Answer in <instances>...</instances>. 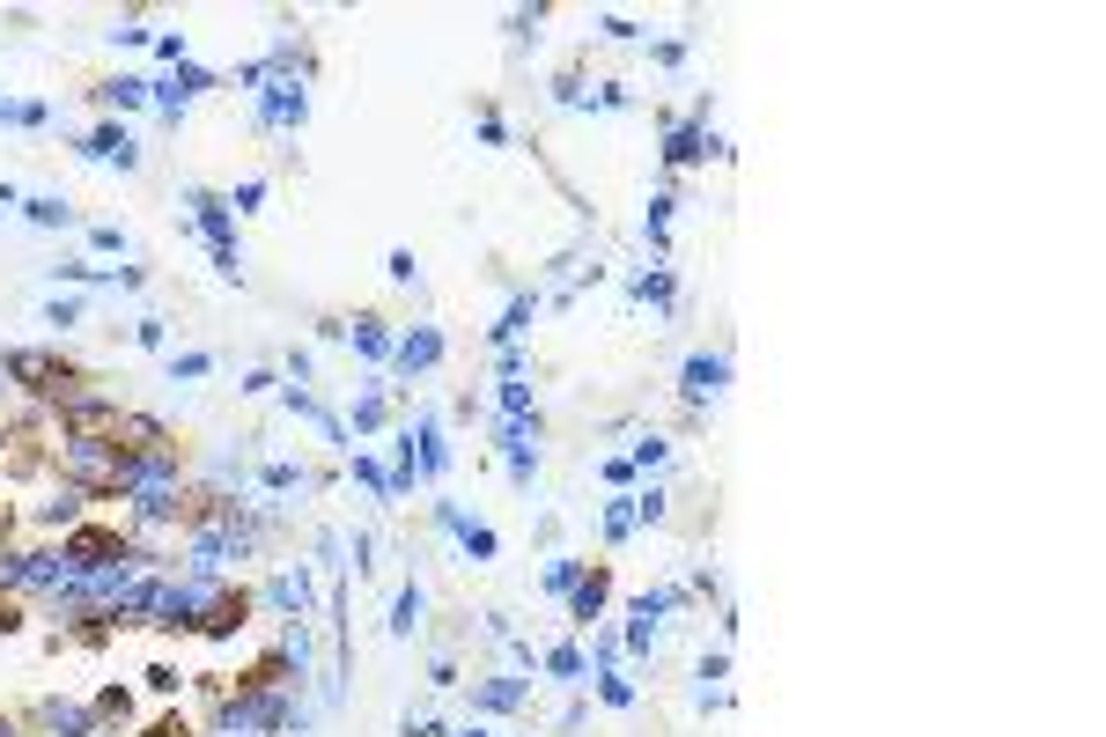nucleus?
Returning <instances> with one entry per match:
<instances>
[{"instance_id": "14", "label": "nucleus", "mask_w": 1106, "mask_h": 737, "mask_svg": "<svg viewBox=\"0 0 1106 737\" xmlns=\"http://www.w3.org/2000/svg\"><path fill=\"white\" fill-rule=\"evenodd\" d=\"M532 701V679H472V715H516Z\"/></svg>"}, {"instance_id": "4", "label": "nucleus", "mask_w": 1106, "mask_h": 737, "mask_svg": "<svg viewBox=\"0 0 1106 737\" xmlns=\"http://www.w3.org/2000/svg\"><path fill=\"white\" fill-rule=\"evenodd\" d=\"M74 155H81V163H111V170H141V147H133V133H125L119 119L74 133Z\"/></svg>"}, {"instance_id": "46", "label": "nucleus", "mask_w": 1106, "mask_h": 737, "mask_svg": "<svg viewBox=\"0 0 1106 737\" xmlns=\"http://www.w3.org/2000/svg\"><path fill=\"white\" fill-rule=\"evenodd\" d=\"M15 125H52V103H37V97L15 103Z\"/></svg>"}, {"instance_id": "25", "label": "nucleus", "mask_w": 1106, "mask_h": 737, "mask_svg": "<svg viewBox=\"0 0 1106 737\" xmlns=\"http://www.w3.org/2000/svg\"><path fill=\"white\" fill-rule=\"evenodd\" d=\"M679 597H687V590H679V583H664V590H642L635 605H627V619H642V627H664V613H671Z\"/></svg>"}, {"instance_id": "15", "label": "nucleus", "mask_w": 1106, "mask_h": 737, "mask_svg": "<svg viewBox=\"0 0 1106 737\" xmlns=\"http://www.w3.org/2000/svg\"><path fill=\"white\" fill-rule=\"evenodd\" d=\"M642 302V310H657V318H671L679 310V280H671V266H649V273H635V288H627Z\"/></svg>"}, {"instance_id": "22", "label": "nucleus", "mask_w": 1106, "mask_h": 737, "mask_svg": "<svg viewBox=\"0 0 1106 737\" xmlns=\"http://www.w3.org/2000/svg\"><path fill=\"white\" fill-rule=\"evenodd\" d=\"M354 480L369 487V502H392V472H384V458L369 442H354Z\"/></svg>"}, {"instance_id": "51", "label": "nucleus", "mask_w": 1106, "mask_h": 737, "mask_svg": "<svg viewBox=\"0 0 1106 737\" xmlns=\"http://www.w3.org/2000/svg\"><path fill=\"white\" fill-rule=\"evenodd\" d=\"M8 207H23V193H15V185H0V215H8Z\"/></svg>"}, {"instance_id": "11", "label": "nucleus", "mask_w": 1106, "mask_h": 737, "mask_svg": "<svg viewBox=\"0 0 1106 737\" xmlns=\"http://www.w3.org/2000/svg\"><path fill=\"white\" fill-rule=\"evenodd\" d=\"M384 420H392V384H384V376H369L362 392L347 398V436H376Z\"/></svg>"}, {"instance_id": "34", "label": "nucleus", "mask_w": 1106, "mask_h": 737, "mask_svg": "<svg viewBox=\"0 0 1106 737\" xmlns=\"http://www.w3.org/2000/svg\"><path fill=\"white\" fill-rule=\"evenodd\" d=\"M598 37H613V45H635V37H649V30H642L635 15H598Z\"/></svg>"}, {"instance_id": "32", "label": "nucleus", "mask_w": 1106, "mask_h": 737, "mask_svg": "<svg viewBox=\"0 0 1106 737\" xmlns=\"http://www.w3.org/2000/svg\"><path fill=\"white\" fill-rule=\"evenodd\" d=\"M671 516V494L664 487H635V524H664Z\"/></svg>"}, {"instance_id": "50", "label": "nucleus", "mask_w": 1106, "mask_h": 737, "mask_svg": "<svg viewBox=\"0 0 1106 737\" xmlns=\"http://www.w3.org/2000/svg\"><path fill=\"white\" fill-rule=\"evenodd\" d=\"M406 737H450V730H442L436 715H414V723H406Z\"/></svg>"}, {"instance_id": "37", "label": "nucleus", "mask_w": 1106, "mask_h": 737, "mask_svg": "<svg viewBox=\"0 0 1106 737\" xmlns=\"http://www.w3.org/2000/svg\"><path fill=\"white\" fill-rule=\"evenodd\" d=\"M141 679H147V693H177V686H185V671H177V663H147Z\"/></svg>"}, {"instance_id": "40", "label": "nucleus", "mask_w": 1106, "mask_h": 737, "mask_svg": "<svg viewBox=\"0 0 1106 737\" xmlns=\"http://www.w3.org/2000/svg\"><path fill=\"white\" fill-rule=\"evenodd\" d=\"M155 52H163L171 67H185V59H193V45H185V30H163V37H155Z\"/></svg>"}, {"instance_id": "3", "label": "nucleus", "mask_w": 1106, "mask_h": 737, "mask_svg": "<svg viewBox=\"0 0 1106 737\" xmlns=\"http://www.w3.org/2000/svg\"><path fill=\"white\" fill-rule=\"evenodd\" d=\"M494 450H502L510 487H532V480H539V414L532 420H502V428H494Z\"/></svg>"}, {"instance_id": "52", "label": "nucleus", "mask_w": 1106, "mask_h": 737, "mask_svg": "<svg viewBox=\"0 0 1106 737\" xmlns=\"http://www.w3.org/2000/svg\"><path fill=\"white\" fill-rule=\"evenodd\" d=\"M0 125H15V103H0Z\"/></svg>"}, {"instance_id": "10", "label": "nucleus", "mask_w": 1106, "mask_h": 737, "mask_svg": "<svg viewBox=\"0 0 1106 737\" xmlns=\"http://www.w3.org/2000/svg\"><path fill=\"white\" fill-rule=\"evenodd\" d=\"M406 436H414L420 480H442V472H450V436H442V414H414V420H406Z\"/></svg>"}, {"instance_id": "28", "label": "nucleus", "mask_w": 1106, "mask_h": 737, "mask_svg": "<svg viewBox=\"0 0 1106 737\" xmlns=\"http://www.w3.org/2000/svg\"><path fill=\"white\" fill-rule=\"evenodd\" d=\"M259 487H266V494H295V487H310V472L288 465V458H273V465H259Z\"/></svg>"}, {"instance_id": "39", "label": "nucleus", "mask_w": 1106, "mask_h": 737, "mask_svg": "<svg viewBox=\"0 0 1106 737\" xmlns=\"http://www.w3.org/2000/svg\"><path fill=\"white\" fill-rule=\"evenodd\" d=\"M45 318L59 324V332H67V324H81V295H52V310H45Z\"/></svg>"}, {"instance_id": "17", "label": "nucleus", "mask_w": 1106, "mask_h": 737, "mask_svg": "<svg viewBox=\"0 0 1106 737\" xmlns=\"http://www.w3.org/2000/svg\"><path fill=\"white\" fill-rule=\"evenodd\" d=\"M15 215H23L30 229H74V207H67L59 193H23V207H15Z\"/></svg>"}, {"instance_id": "24", "label": "nucleus", "mask_w": 1106, "mask_h": 737, "mask_svg": "<svg viewBox=\"0 0 1106 737\" xmlns=\"http://www.w3.org/2000/svg\"><path fill=\"white\" fill-rule=\"evenodd\" d=\"M494 406H502V420H532V414H539L524 376H494Z\"/></svg>"}, {"instance_id": "16", "label": "nucleus", "mask_w": 1106, "mask_h": 737, "mask_svg": "<svg viewBox=\"0 0 1106 737\" xmlns=\"http://www.w3.org/2000/svg\"><path fill=\"white\" fill-rule=\"evenodd\" d=\"M539 671H554L561 686H590V657L576 649V641H554V649H539Z\"/></svg>"}, {"instance_id": "7", "label": "nucleus", "mask_w": 1106, "mask_h": 737, "mask_svg": "<svg viewBox=\"0 0 1106 737\" xmlns=\"http://www.w3.org/2000/svg\"><path fill=\"white\" fill-rule=\"evenodd\" d=\"M332 340H347V346H354V354H362L369 369H384V362H392V340H398V332H392L384 318H376V310H362V318L332 324Z\"/></svg>"}, {"instance_id": "44", "label": "nucleus", "mask_w": 1106, "mask_h": 737, "mask_svg": "<svg viewBox=\"0 0 1106 737\" xmlns=\"http://www.w3.org/2000/svg\"><path fill=\"white\" fill-rule=\"evenodd\" d=\"M141 737H193V723H185V715H155Z\"/></svg>"}, {"instance_id": "41", "label": "nucleus", "mask_w": 1106, "mask_h": 737, "mask_svg": "<svg viewBox=\"0 0 1106 737\" xmlns=\"http://www.w3.org/2000/svg\"><path fill=\"white\" fill-rule=\"evenodd\" d=\"M598 472H605V487H620V494H627V487H635V480H642V472L627 465V458H605V465H598Z\"/></svg>"}, {"instance_id": "36", "label": "nucleus", "mask_w": 1106, "mask_h": 737, "mask_svg": "<svg viewBox=\"0 0 1106 737\" xmlns=\"http://www.w3.org/2000/svg\"><path fill=\"white\" fill-rule=\"evenodd\" d=\"M472 125H480V141H488V147H510V125H502L494 103H480V119H472Z\"/></svg>"}, {"instance_id": "31", "label": "nucleus", "mask_w": 1106, "mask_h": 737, "mask_svg": "<svg viewBox=\"0 0 1106 737\" xmlns=\"http://www.w3.org/2000/svg\"><path fill=\"white\" fill-rule=\"evenodd\" d=\"M384 273H392L398 288H420V258H414L406 244H392V251H384Z\"/></svg>"}, {"instance_id": "27", "label": "nucleus", "mask_w": 1106, "mask_h": 737, "mask_svg": "<svg viewBox=\"0 0 1106 737\" xmlns=\"http://www.w3.org/2000/svg\"><path fill=\"white\" fill-rule=\"evenodd\" d=\"M420 613H428V597H420V590L406 583V590H398V605H392V635H398V641H406V635H420Z\"/></svg>"}, {"instance_id": "30", "label": "nucleus", "mask_w": 1106, "mask_h": 737, "mask_svg": "<svg viewBox=\"0 0 1106 737\" xmlns=\"http://www.w3.org/2000/svg\"><path fill=\"white\" fill-rule=\"evenodd\" d=\"M221 199H229V215H259V207H266V177H244V185H229Z\"/></svg>"}, {"instance_id": "2", "label": "nucleus", "mask_w": 1106, "mask_h": 737, "mask_svg": "<svg viewBox=\"0 0 1106 737\" xmlns=\"http://www.w3.org/2000/svg\"><path fill=\"white\" fill-rule=\"evenodd\" d=\"M185 207H193V229L207 237V251H215V273L221 280H244V251H237V215H229V199H221L215 185H185Z\"/></svg>"}, {"instance_id": "19", "label": "nucleus", "mask_w": 1106, "mask_h": 737, "mask_svg": "<svg viewBox=\"0 0 1106 737\" xmlns=\"http://www.w3.org/2000/svg\"><path fill=\"white\" fill-rule=\"evenodd\" d=\"M590 693H598L605 708H620V715H627V708L642 701V693H635V679H627L620 663H605V671H590Z\"/></svg>"}, {"instance_id": "49", "label": "nucleus", "mask_w": 1106, "mask_h": 737, "mask_svg": "<svg viewBox=\"0 0 1106 737\" xmlns=\"http://www.w3.org/2000/svg\"><path fill=\"white\" fill-rule=\"evenodd\" d=\"M0 635H23V605L15 597H0Z\"/></svg>"}, {"instance_id": "5", "label": "nucleus", "mask_w": 1106, "mask_h": 737, "mask_svg": "<svg viewBox=\"0 0 1106 737\" xmlns=\"http://www.w3.org/2000/svg\"><path fill=\"white\" fill-rule=\"evenodd\" d=\"M561 605H568V627H583V635H590V627L605 619V605H613V568H605V561H590V568H583V583L568 590Z\"/></svg>"}, {"instance_id": "47", "label": "nucleus", "mask_w": 1106, "mask_h": 737, "mask_svg": "<svg viewBox=\"0 0 1106 737\" xmlns=\"http://www.w3.org/2000/svg\"><path fill=\"white\" fill-rule=\"evenodd\" d=\"M273 384H281L273 369H244V384H237V392H251V398H259V392H273Z\"/></svg>"}, {"instance_id": "6", "label": "nucleus", "mask_w": 1106, "mask_h": 737, "mask_svg": "<svg viewBox=\"0 0 1106 737\" xmlns=\"http://www.w3.org/2000/svg\"><path fill=\"white\" fill-rule=\"evenodd\" d=\"M436 362H442V332H436V324H414V332H398V340H392V362H384V369H392L398 384H414V376H428Z\"/></svg>"}, {"instance_id": "20", "label": "nucleus", "mask_w": 1106, "mask_h": 737, "mask_svg": "<svg viewBox=\"0 0 1106 737\" xmlns=\"http://www.w3.org/2000/svg\"><path fill=\"white\" fill-rule=\"evenodd\" d=\"M598 531H605V546H627V539L642 531V524H635V487L605 502V524H598Z\"/></svg>"}, {"instance_id": "1", "label": "nucleus", "mask_w": 1106, "mask_h": 737, "mask_svg": "<svg viewBox=\"0 0 1106 737\" xmlns=\"http://www.w3.org/2000/svg\"><path fill=\"white\" fill-rule=\"evenodd\" d=\"M0 376H8V384H23L30 398H45V406H59L67 392L89 384V376H81L74 362H59L52 346H8V354H0Z\"/></svg>"}, {"instance_id": "23", "label": "nucleus", "mask_w": 1106, "mask_h": 737, "mask_svg": "<svg viewBox=\"0 0 1106 737\" xmlns=\"http://www.w3.org/2000/svg\"><path fill=\"white\" fill-rule=\"evenodd\" d=\"M89 715H97V730H103V737H111V723L125 730V723H133V693H125V686H103L97 701H89Z\"/></svg>"}, {"instance_id": "33", "label": "nucleus", "mask_w": 1106, "mask_h": 737, "mask_svg": "<svg viewBox=\"0 0 1106 737\" xmlns=\"http://www.w3.org/2000/svg\"><path fill=\"white\" fill-rule=\"evenodd\" d=\"M583 103H598V111H627L635 89H627V81H598V89H583Z\"/></svg>"}, {"instance_id": "42", "label": "nucleus", "mask_w": 1106, "mask_h": 737, "mask_svg": "<svg viewBox=\"0 0 1106 737\" xmlns=\"http://www.w3.org/2000/svg\"><path fill=\"white\" fill-rule=\"evenodd\" d=\"M111 37H119V45H147V37H155V30H147V15H125V23L111 30Z\"/></svg>"}, {"instance_id": "13", "label": "nucleus", "mask_w": 1106, "mask_h": 737, "mask_svg": "<svg viewBox=\"0 0 1106 737\" xmlns=\"http://www.w3.org/2000/svg\"><path fill=\"white\" fill-rule=\"evenodd\" d=\"M532 318H539V295H532V288H516L510 302H502V318L488 324V346H494V354H502V346H516L524 332H532Z\"/></svg>"}, {"instance_id": "35", "label": "nucleus", "mask_w": 1106, "mask_h": 737, "mask_svg": "<svg viewBox=\"0 0 1106 737\" xmlns=\"http://www.w3.org/2000/svg\"><path fill=\"white\" fill-rule=\"evenodd\" d=\"M133 346L163 354V346H171V324H163V318H133Z\"/></svg>"}, {"instance_id": "21", "label": "nucleus", "mask_w": 1106, "mask_h": 737, "mask_svg": "<svg viewBox=\"0 0 1106 737\" xmlns=\"http://www.w3.org/2000/svg\"><path fill=\"white\" fill-rule=\"evenodd\" d=\"M583 553H554V561H546V575H539V590H546V597H568V590H576V583H583Z\"/></svg>"}, {"instance_id": "26", "label": "nucleus", "mask_w": 1106, "mask_h": 737, "mask_svg": "<svg viewBox=\"0 0 1106 737\" xmlns=\"http://www.w3.org/2000/svg\"><path fill=\"white\" fill-rule=\"evenodd\" d=\"M163 376H171V384H199V376H215V354H207V346H185V354H163Z\"/></svg>"}, {"instance_id": "45", "label": "nucleus", "mask_w": 1106, "mask_h": 737, "mask_svg": "<svg viewBox=\"0 0 1106 737\" xmlns=\"http://www.w3.org/2000/svg\"><path fill=\"white\" fill-rule=\"evenodd\" d=\"M111 288H119V295H141V288H147V266H119V273H111Z\"/></svg>"}, {"instance_id": "48", "label": "nucleus", "mask_w": 1106, "mask_h": 737, "mask_svg": "<svg viewBox=\"0 0 1106 737\" xmlns=\"http://www.w3.org/2000/svg\"><path fill=\"white\" fill-rule=\"evenodd\" d=\"M554 97H561V103H583V74H576V67H568V74H561V81H554Z\"/></svg>"}, {"instance_id": "18", "label": "nucleus", "mask_w": 1106, "mask_h": 737, "mask_svg": "<svg viewBox=\"0 0 1106 737\" xmlns=\"http://www.w3.org/2000/svg\"><path fill=\"white\" fill-rule=\"evenodd\" d=\"M147 89H155V81L119 74V81H97V103H103V111H147Z\"/></svg>"}, {"instance_id": "9", "label": "nucleus", "mask_w": 1106, "mask_h": 737, "mask_svg": "<svg viewBox=\"0 0 1106 737\" xmlns=\"http://www.w3.org/2000/svg\"><path fill=\"white\" fill-rule=\"evenodd\" d=\"M436 524L450 531V539H458V553H466V561H494V553H502V539H494L488 524H472L458 502H436Z\"/></svg>"}, {"instance_id": "8", "label": "nucleus", "mask_w": 1106, "mask_h": 737, "mask_svg": "<svg viewBox=\"0 0 1106 737\" xmlns=\"http://www.w3.org/2000/svg\"><path fill=\"white\" fill-rule=\"evenodd\" d=\"M723 384H731V362H723V354H709V346H701V354H687V369H679V398H687V406L723 398Z\"/></svg>"}, {"instance_id": "54", "label": "nucleus", "mask_w": 1106, "mask_h": 737, "mask_svg": "<svg viewBox=\"0 0 1106 737\" xmlns=\"http://www.w3.org/2000/svg\"><path fill=\"white\" fill-rule=\"evenodd\" d=\"M0 103H8V97H0Z\"/></svg>"}, {"instance_id": "29", "label": "nucleus", "mask_w": 1106, "mask_h": 737, "mask_svg": "<svg viewBox=\"0 0 1106 737\" xmlns=\"http://www.w3.org/2000/svg\"><path fill=\"white\" fill-rule=\"evenodd\" d=\"M627 465H635V472L671 465V442H664V436H635V442H627Z\"/></svg>"}, {"instance_id": "55", "label": "nucleus", "mask_w": 1106, "mask_h": 737, "mask_svg": "<svg viewBox=\"0 0 1106 737\" xmlns=\"http://www.w3.org/2000/svg\"><path fill=\"white\" fill-rule=\"evenodd\" d=\"M510 737H516V730H510Z\"/></svg>"}, {"instance_id": "38", "label": "nucleus", "mask_w": 1106, "mask_h": 737, "mask_svg": "<svg viewBox=\"0 0 1106 737\" xmlns=\"http://www.w3.org/2000/svg\"><path fill=\"white\" fill-rule=\"evenodd\" d=\"M649 59H657V67H687V37H657Z\"/></svg>"}, {"instance_id": "53", "label": "nucleus", "mask_w": 1106, "mask_h": 737, "mask_svg": "<svg viewBox=\"0 0 1106 737\" xmlns=\"http://www.w3.org/2000/svg\"><path fill=\"white\" fill-rule=\"evenodd\" d=\"M450 737H488V730H450Z\"/></svg>"}, {"instance_id": "43", "label": "nucleus", "mask_w": 1106, "mask_h": 737, "mask_svg": "<svg viewBox=\"0 0 1106 737\" xmlns=\"http://www.w3.org/2000/svg\"><path fill=\"white\" fill-rule=\"evenodd\" d=\"M89 244H97V251H125V229H119V221H97V229H89Z\"/></svg>"}, {"instance_id": "12", "label": "nucleus", "mask_w": 1106, "mask_h": 737, "mask_svg": "<svg viewBox=\"0 0 1106 737\" xmlns=\"http://www.w3.org/2000/svg\"><path fill=\"white\" fill-rule=\"evenodd\" d=\"M244 619H251V590H221L215 605H207V619H199V635L207 641H229V635H244Z\"/></svg>"}]
</instances>
